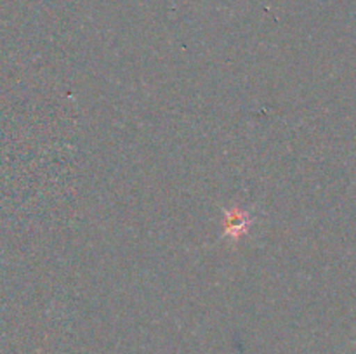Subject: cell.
<instances>
[{"label":"cell","mask_w":356,"mask_h":354,"mask_svg":"<svg viewBox=\"0 0 356 354\" xmlns=\"http://www.w3.org/2000/svg\"><path fill=\"white\" fill-rule=\"evenodd\" d=\"M228 226H226V233L232 236L242 235V231L247 226V215L240 214L238 210H233L228 214V219H226Z\"/></svg>","instance_id":"obj_1"}]
</instances>
